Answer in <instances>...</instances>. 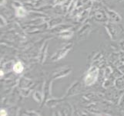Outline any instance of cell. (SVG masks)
<instances>
[{
	"instance_id": "2",
	"label": "cell",
	"mask_w": 124,
	"mask_h": 116,
	"mask_svg": "<svg viewBox=\"0 0 124 116\" xmlns=\"http://www.w3.org/2000/svg\"><path fill=\"white\" fill-rule=\"evenodd\" d=\"M23 70V67L22 65V63H21L20 62H18L17 63L15 64L14 66V71L16 72V73H20L22 72Z\"/></svg>"
},
{
	"instance_id": "1",
	"label": "cell",
	"mask_w": 124,
	"mask_h": 116,
	"mask_svg": "<svg viewBox=\"0 0 124 116\" xmlns=\"http://www.w3.org/2000/svg\"><path fill=\"white\" fill-rule=\"evenodd\" d=\"M108 14L109 16V18L111 20H113V22H119L120 19V17L116 13V12H114L113 10H108Z\"/></svg>"
},
{
	"instance_id": "3",
	"label": "cell",
	"mask_w": 124,
	"mask_h": 116,
	"mask_svg": "<svg viewBox=\"0 0 124 116\" xmlns=\"http://www.w3.org/2000/svg\"><path fill=\"white\" fill-rule=\"evenodd\" d=\"M1 116H6V111L5 110H1Z\"/></svg>"
}]
</instances>
